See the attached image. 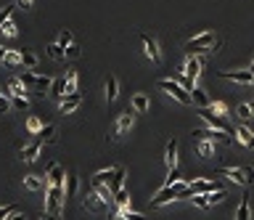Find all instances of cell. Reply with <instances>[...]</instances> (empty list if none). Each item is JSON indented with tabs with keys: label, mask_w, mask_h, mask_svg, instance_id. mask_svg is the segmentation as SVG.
I'll use <instances>...</instances> for the list:
<instances>
[{
	"label": "cell",
	"mask_w": 254,
	"mask_h": 220,
	"mask_svg": "<svg viewBox=\"0 0 254 220\" xmlns=\"http://www.w3.org/2000/svg\"><path fill=\"white\" fill-rule=\"evenodd\" d=\"M212 45H217L212 32H199L196 37H191L185 43V50H188V56H204V53H214Z\"/></svg>",
	"instance_id": "cell-1"
},
{
	"label": "cell",
	"mask_w": 254,
	"mask_h": 220,
	"mask_svg": "<svg viewBox=\"0 0 254 220\" xmlns=\"http://www.w3.org/2000/svg\"><path fill=\"white\" fill-rule=\"evenodd\" d=\"M156 88L164 90L167 96H172V98L178 101V103H183V106H191V103H193L191 101V93H188V90L180 85L178 80H159V82H156Z\"/></svg>",
	"instance_id": "cell-2"
},
{
	"label": "cell",
	"mask_w": 254,
	"mask_h": 220,
	"mask_svg": "<svg viewBox=\"0 0 254 220\" xmlns=\"http://www.w3.org/2000/svg\"><path fill=\"white\" fill-rule=\"evenodd\" d=\"M64 207H67V202H64V186H48L45 189V210H48V215H58Z\"/></svg>",
	"instance_id": "cell-3"
},
{
	"label": "cell",
	"mask_w": 254,
	"mask_h": 220,
	"mask_svg": "<svg viewBox=\"0 0 254 220\" xmlns=\"http://www.w3.org/2000/svg\"><path fill=\"white\" fill-rule=\"evenodd\" d=\"M19 80H22L24 88H29L32 93H43V90H48L53 85V80H50L48 74H35V72H22Z\"/></svg>",
	"instance_id": "cell-4"
},
{
	"label": "cell",
	"mask_w": 254,
	"mask_h": 220,
	"mask_svg": "<svg viewBox=\"0 0 254 220\" xmlns=\"http://www.w3.org/2000/svg\"><path fill=\"white\" fill-rule=\"evenodd\" d=\"M183 186H188L185 180H178L175 186H164V189H159V191H156V196L151 199V207H164L169 202H175V199H178V191L183 189Z\"/></svg>",
	"instance_id": "cell-5"
},
{
	"label": "cell",
	"mask_w": 254,
	"mask_h": 220,
	"mask_svg": "<svg viewBox=\"0 0 254 220\" xmlns=\"http://www.w3.org/2000/svg\"><path fill=\"white\" fill-rule=\"evenodd\" d=\"M199 117L204 120L207 125L212 127V130H223V133H228V135H236V130L228 125V120H225V117H217L212 109H199Z\"/></svg>",
	"instance_id": "cell-6"
},
{
	"label": "cell",
	"mask_w": 254,
	"mask_h": 220,
	"mask_svg": "<svg viewBox=\"0 0 254 220\" xmlns=\"http://www.w3.org/2000/svg\"><path fill=\"white\" fill-rule=\"evenodd\" d=\"M133 122H135V112H133V106L125 109V112L116 117V125H114V138H122L125 133H130V127H133Z\"/></svg>",
	"instance_id": "cell-7"
},
{
	"label": "cell",
	"mask_w": 254,
	"mask_h": 220,
	"mask_svg": "<svg viewBox=\"0 0 254 220\" xmlns=\"http://www.w3.org/2000/svg\"><path fill=\"white\" fill-rule=\"evenodd\" d=\"M220 175H225L228 180H233L236 186H252L249 183V178L244 175V167H220Z\"/></svg>",
	"instance_id": "cell-8"
},
{
	"label": "cell",
	"mask_w": 254,
	"mask_h": 220,
	"mask_svg": "<svg viewBox=\"0 0 254 220\" xmlns=\"http://www.w3.org/2000/svg\"><path fill=\"white\" fill-rule=\"evenodd\" d=\"M220 186L217 183H212L209 178H196L193 183H188V191H191V196L193 194H212V191H217Z\"/></svg>",
	"instance_id": "cell-9"
},
{
	"label": "cell",
	"mask_w": 254,
	"mask_h": 220,
	"mask_svg": "<svg viewBox=\"0 0 254 220\" xmlns=\"http://www.w3.org/2000/svg\"><path fill=\"white\" fill-rule=\"evenodd\" d=\"M140 43H143V53L148 56L154 64L156 61H162V53H159V45H156V40L151 35H140Z\"/></svg>",
	"instance_id": "cell-10"
},
{
	"label": "cell",
	"mask_w": 254,
	"mask_h": 220,
	"mask_svg": "<svg viewBox=\"0 0 254 220\" xmlns=\"http://www.w3.org/2000/svg\"><path fill=\"white\" fill-rule=\"evenodd\" d=\"M80 103H82V96H80V93L64 96V98H61V114H71V112H77V109H80Z\"/></svg>",
	"instance_id": "cell-11"
},
{
	"label": "cell",
	"mask_w": 254,
	"mask_h": 220,
	"mask_svg": "<svg viewBox=\"0 0 254 220\" xmlns=\"http://www.w3.org/2000/svg\"><path fill=\"white\" fill-rule=\"evenodd\" d=\"M85 210H90V212H103V207H106V202L98 196L95 191H90V194H85Z\"/></svg>",
	"instance_id": "cell-12"
},
{
	"label": "cell",
	"mask_w": 254,
	"mask_h": 220,
	"mask_svg": "<svg viewBox=\"0 0 254 220\" xmlns=\"http://www.w3.org/2000/svg\"><path fill=\"white\" fill-rule=\"evenodd\" d=\"M193 135H199V138H207V141H212V144H214V141L231 144V135L223 133V130H212V127H209V130H193Z\"/></svg>",
	"instance_id": "cell-13"
},
{
	"label": "cell",
	"mask_w": 254,
	"mask_h": 220,
	"mask_svg": "<svg viewBox=\"0 0 254 220\" xmlns=\"http://www.w3.org/2000/svg\"><path fill=\"white\" fill-rule=\"evenodd\" d=\"M164 162H167V167L169 170H175L178 167V141H167V148H164Z\"/></svg>",
	"instance_id": "cell-14"
},
{
	"label": "cell",
	"mask_w": 254,
	"mask_h": 220,
	"mask_svg": "<svg viewBox=\"0 0 254 220\" xmlns=\"http://www.w3.org/2000/svg\"><path fill=\"white\" fill-rule=\"evenodd\" d=\"M220 77L233 82H241V85H254V74L252 72H220Z\"/></svg>",
	"instance_id": "cell-15"
},
{
	"label": "cell",
	"mask_w": 254,
	"mask_h": 220,
	"mask_svg": "<svg viewBox=\"0 0 254 220\" xmlns=\"http://www.w3.org/2000/svg\"><path fill=\"white\" fill-rule=\"evenodd\" d=\"M191 101H193V106H199V109H209V103H212V98L207 96V90H201L199 85L191 90Z\"/></svg>",
	"instance_id": "cell-16"
},
{
	"label": "cell",
	"mask_w": 254,
	"mask_h": 220,
	"mask_svg": "<svg viewBox=\"0 0 254 220\" xmlns=\"http://www.w3.org/2000/svg\"><path fill=\"white\" fill-rule=\"evenodd\" d=\"M40 151H43V141H35V144H27L22 148V159L24 162H35L37 157H40Z\"/></svg>",
	"instance_id": "cell-17"
},
{
	"label": "cell",
	"mask_w": 254,
	"mask_h": 220,
	"mask_svg": "<svg viewBox=\"0 0 254 220\" xmlns=\"http://www.w3.org/2000/svg\"><path fill=\"white\" fill-rule=\"evenodd\" d=\"M236 141L241 146H246V148H254V133L249 130V127H236Z\"/></svg>",
	"instance_id": "cell-18"
},
{
	"label": "cell",
	"mask_w": 254,
	"mask_h": 220,
	"mask_svg": "<svg viewBox=\"0 0 254 220\" xmlns=\"http://www.w3.org/2000/svg\"><path fill=\"white\" fill-rule=\"evenodd\" d=\"M148 109H151V101H148V96H146V93H135V96H133V112L146 114Z\"/></svg>",
	"instance_id": "cell-19"
},
{
	"label": "cell",
	"mask_w": 254,
	"mask_h": 220,
	"mask_svg": "<svg viewBox=\"0 0 254 220\" xmlns=\"http://www.w3.org/2000/svg\"><path fill=\"white\" fill-rule=\"evenodd\" d=\"M119 189H125V167H114V178L109 183V191L116 194Z\"/></svg>",
	"instance_id": "cell-20"
},
{
	"label": "cell",
	"mask_w": 254,
	"mask_h": 220,
	"mask_svg": "<svg viewBox=\"0 0 254 220\" xmlns=\"http://www.w3.org/2000/svg\"><path fill=\"white\" fill-rule=\"evenodd\" d=\"M48 186H64V167L61 165H50V170H48Z\"/></svg>",
	"instance_id": "cell-21"
},
{
	"label": "cell",
	"mask_w": 254,
	"mask_h": 220,
	"mask_svg": "<svg viewBox=\"0 0 254 220\" xmlns=\"http://www.w3.org/2000/svg\"><path fill=\"white\" fill-rule=\"evenodd\" d=\"M112 178H114V167H109V170H98V172H95V175L93 178H90V183H93V186H109V183H112Z\"/></svg>",
	"instance_id": "cell-22"
},
{
	"label": "cell",
	"mask_w": 254,
	"mask_h": 220,
	"mask_svg": "<svg viewBox=\"0 0 254 220\" xmlns=\"http://www.w3.org/2000/svg\"><path fill=\"white\" fill-rule=\"evenodd\" d=\"M116 96H119V80H116L114 74H109V80H106V98H109V103L116 101Z\"/></svg>",
	"instance_id": "cell-23"
},
{
	"label": "cell",
	"mask_w": 254,
	"mask_h": 220,
	"mask_svg": "<svg viewBox=\"0 0 254 220\" xmlns=\"http://www.w3.org/2000/svg\"><path fill=\"white\" fill-rule=\"evenodd\" d=\"M236 220H252V207H249V196L241 199V204L236 207V215H233Z\"/></svg>",
	"instance_id": "cell-24"
},
{
	"label": "cell",
	"mask_w": 254,
	"mask_h": 220,
	"mask_svg": "<svg viewBox=\"0 0 254 220\" xmlns=\"http://www.w3.org/2000/svg\"><path fill=\"white\" fill-rule=\"evenodd\" d=\"M19 59H22V64H24L27 69H35L37 64H40V59H37V56L32 53V50H27V48H22V50H19Z\"/></svg>",
	"instance_id": "cell-25"
},
{
	"label": "cell",
	"mask_w": 254,
	"mask_h": 220,
	"mask_svg": "<svg viewBox=\"0 0 254 220\" xmlns=\"http://www.w3.org/2000/svg\"><path fill=\"white\" fill-rule=\"evenodd\" d=\"M24 189H29V191H40V189H48V180H40V175H27L24 178Z\"/></svg>",
	"instance_id": "cell-26"
},
{
	"label": "cell",
	"mask_w": 254,
	"mask_h": 220,
	"mask_svg": "<svg viewBox=\"0 0 254 220\" xmlns=\"http://www.w3.org/2000/svg\"><path fill=\"white\" fill-rule=\"evenodd\" d=\"M74 191H77V175H74V172H69V175H67V183H64V202L74 196Z\"/></svg>",
	"instance_id": "cell-27"
},
{
	"label": "cell",
	"mask_w": 254,
	"mask_h": 220,
	"mask_svg": "<svg viewBox=\"0 0 254 220\" xmlns=\"http://www.w3.org/2000/svg\"><path fill=\"white\" fill-rule=\"evenodd\" d=\"M64 80H67V90H64V96H71V93H77V72H74V69H67V74H64Z\"/></svg>",
	"instance_id": "cell-28"
},
{
	"label": "cell",
	"mask_w": 254,
	"mask_h": 220,
	"mask_svg": "<svg viewBox=\"0 0 254 220\" xmlns=\"http://www.w3.org/2000/svg\"><path fill=\"white\" fill-rule=\"evenodd\" d=\"M196 151L201 154L204 159H209L212 154H214V144L212 141H207V138H199V144H196Z\"/></svg>",
	"instance_id": "cell-29"
},
{
	"label": "cell",
	"mask_w": 254,
	"mask_h": 220,
	"mask_svg": "<svg viewBox=\"0 0 254 220\" xmlns=\"http://www.w3.org/2000/svg\"><path fill=\"white\" fill-rule=\"evenodd\" d=\"M114 202H116L119 210H130V191L127 189H119V191L114 194Z\"/></svg>",
	"instance_id": "cell-30"
},
{
	"label": "cell",
	"mask_w": 254,
	"mask_h": 220,
	"mask_svg": "<svg viewBox=\"0 0 254 220\" xmlns=\"http://www.w3.org/2000/svg\"><path fill=\"white\" fill-rule=\"evenodd\" d=\"M56 135V125H43L40 133H37V141H43V144H50Z\"/></svg>",
	"instance_id": "cell-31"
},
{
	"label": "cell",
	"mask_w": 254,
	"mask_h": 220,
	"mask_svg": "<svg viewBox=\"0 0 254 220\" xmlns=\"http://www.w3.org/2000/svg\"><path fill=\"white\" fill-rule=\"evenodd\" d=\"M27 88H24V82L22 80H11V85H8V96H22V98H27Z\"/></svg>",
	"instance_id": "cell-32"
},
{
	"label": "cell",
	"mask_w": 254,
	"mask_h": 220,
	"mask_svg": "<svg viewBox=\"0 0 254 220\" xmlns=\"http://www.w3.org/2000/svg\"><path fill=\"white\" fill-rule=\"evenodd\" d=\"M236 114H238V120H252L254 117V109H252V103H238V109H236Z\"/></svg>",
	"instance_id": "cell-33"
},
{
	"label": "cell",
	"mask_w": 254,
	"mask_h": 220,
	"mask_svg": "<svg viewBox=\"0 0 254 220\" xmlns=\"http://www.w3.org/2000/svg\"><path fill=\"white\" fill-rule=\"evenodd\" d=\"M64 90H67V80H53V85H50V93L56 96V98H64Z\"/></svg>",
	"instance_id": "cell-34"
},
{
	"label": "cell",
	"mask_w": 254,
	"mask_h": 220,
	"mask_svg": "<svg viewBox=\"0 0 254 220\" xmlns=\"http://www.w3.org/2000/svg\"><path fill=\"white\" fill-rule=\"evenodd\" d=\"M93 191L98 194V196H101V199H103V202H106V204H109V202H112V199H114V194L109 191V186H103V183H101V186H93Z\"/></svg>",
	"instance_id": "cell-35"
},
{
	"label": "cell",
	"mask_w": 254,
	"mask_h": 220,
	"mask_svg": "<svg viewBox=\"0 0 254 220\" xmlns=\"http://www.w3.org/2000/svg\"><path fill=\"white\" fill-rule=\"evenodd\" d=\"M48 56H50V59H56V61H61V59H64V48H61L58 43L48 45Z\"/></svg>",
	"instance_id": "cell-36"
},
{
	"label": "cell",
	"mask_w": 254,
	"mask_h": 220,
	"mask_svg": "<svg viewBox=\"0 0 254 220\" xmlns=\"http://www.w3.org/2000/svg\"><path fill=\"white\" fill-rule=\"evenodd\" d=\"M3 64H8V67H16V64H22V59H19V50H5Z\"/></svg>",
	"instance_id": "cell-37"
},
{
	"label": "cell",
	"mask_w": 254,
	"mask_h": 220,
	"mask_svg": "<svg viewBox=\"0 0 254 220\" xmlns=\"http://www.w3.org/2000/svg\"><path fill=\"white\" fill-rule=\"evenodd\" d=\"M0 29H3V35H5V37H16V35H19V27H16L14 22H11V19H8V22H5Z\"/></svg>",
	"instance_id": "cell-38"
},
{
	"label": "cell",
	"mask_w": 254,
	"mask_h": 220,
	"mask_svg": "<svg viewBox=\"0 0 254 220\" xmlns=\"http://www.w3.org/2000/svg\"><path fill=\"white\" fill-rule=\"evenodd\" d=\"M193 204L199 207V210H207L209 207V199H207V194H193V199H191Z\"/></svg>",
	"instance_id": "cell-39"
},
{
	"label": "cell",
	"mask_w": 254,
	"mask_h": 220,
	"mask_svg": "<svg viewBox=\"0 0 254 220\" xmlns=\"http://www.w3.org/2000/svg\"><path fill=\"white\" fill-rule=\"evenodd\" d=\"M207 199H209V207H212V204H220V202L225 199V191H223V189H217V191L207 194Z\"/></svg>",
	"instance_id": "cell-40"
},
{
	"label": "cell",
	"mask_w": 254,
	"mask_h": 220,
	"mask_svg": "<svg viewBox=\"0 0 254 220\" xmlns=\"http://www.w3.org/2000/svg\"><path fill=\"white\" fill-rule=\"evenodd\" d=\"M58 45H61L64 50L71 45V32H69V29H61V35H58Z\"/></svg>",
	"instance_id": "cell-41"
},
{
	"label": "cell",
	"mask_w": 254,
	"mask_h": 220,
	"mask_svg": "<svg viewBox=\"0 0 254 220\" xmlns=\"http://www.w3.org/2000/svg\"><path fill=\"white\" fill-rule=\"evenodd\" d=\"M40 127H43V122L37 120V117H29V120H27V130H29L32 135H37V133H40Z\"/></svg>",
	"instance_id": "cell-42"
},
{
	"label": "cell",
	"mask_w": 254,
	"mask_h": 220,
	"mask_svg": "<svg viewBox=\"0 0 254 220\" xmlns=\"http://www.w3.org/2000/svg\"><path fill=\"white\" fill-rule=\"evenodd\" d=\"M209 109H212L214 114H217V117H225V112H228V106H225L223 101H212V103H209Z\"/></svg>",
	"instance_id": "cell-43"
},
{
	"label": "cell",
	"mask_w": 254,
	"mask_h": 220,
	"mask_svg": "<svg viewBox=\"0 0 254 220\" xmlns=\"http://www.w3.org/2000/svg\"><path fill=\"white\" fill-rule=\"evenodd\" d=\"M11 109H27V98H22V96H11Z\"/></svg>",
	"instance_id": "cell-44"
},
{
	"label": "cell",
	"mask_w": 254,
	"mask_h": 220,
	"mask_svg": "<svg viewBox=\"0 0 254 220\" xmlns=\"http://www.w3.org/2000/svg\"><path fill=\"white\" fill-rule=\"evenodd\" d=\"M11 14H14V5H3V8H0V27L11 19Z\"/></svg>",
	"instance_id": "cell-45"
},
{
	"label": "cell",
	"mask_w": 254,
	"mask_h": 220,
	"mask_svg": "<svg viewBox=\"0 0 254 220\" xmlns=\"http://www.w3.org/2000/svg\"><path fill=\"white\" fill-rule=\"evenodd\" d=\"M178 180H183V178H180V167H175V170H169V175H167V183H164V186H175Z\"/></svg>",
	"instance_id": "cell-46"
},
{
	"label": "cell",
	"mask_w": 254,
	"mask_h": 220,
	"mask_svg": "<svg viewBox=\"0 0 254 220\" xmlns=\"http://www.w3.org/2000/svg\"><path fill=\"white\" fill-rule=\"evenodd\" d=\"M5 112H11V98L8 96H0V114H5Z\"/></svg>",
	"instance_id": "cell-47"
},
{
	"label": "cell",
	"mask_w": 254,
	"mask_h": 220,
	"mask_svg": "<svg viewBox=\"0 0 254 220\" xmlns=\"http://www.w3.org/2000/svg\"><path fill=\"white\" fill-rule=\"evenodd\" d=\"M80 53H82V50H80V48H77V45H74V43H71V45H69V48H67V50H64V56H69V59H77V56H80Z\"/></svg>",
	"instance_id": "cell-48"
},
{
	"label": "cell",
	"mask_w": 254,
	"mask_h": 220,
	"mask_svg": "<svg viewBox=\"0 0 254 220\" xmlns=\"http://www.w3.org/2000/svg\"><path fill=\"white\" fill-rule=\"evenodd\" d=\"M16 5H19V8H24V11H29L32 5H35V0H16Z\"/></svg>",
	"instance_id": "cell-49"
},
{
	"label": "cell",
	"mask_w": 254,
	"mask_h": 220,
	"mask_svg": "<svg viewBox=\"0 0 254 220\" xmlns=\"http://www.w3.org/2000/svg\"><path fill=\"white\" fill-rule=\"evenodd\" d=\"M11 212H16V207H0V220H5Z\"/></svg>",
	"instance_id": "cell-50"
},
{
	"label": "cell",
	"mask_w": 254,
	"mask_h": 220,
	"mask_svg": "<svg viewBox=\"0 0 254 220\" xmlns=\"http://www.w3.org/2000/svg\"><path fill=\"white\" fill-rule=\"evenodd\" d=\"M244 175L249 178V183H252V180H254V170H252V167H244Z\"/></svg>",
	"instance_id": "cell-51"
},
{
	"label": "cell",
	"mask_w": 254,
	"mask_h": 220,
	"mask_svg": "<svg viewBox=\"0 0 254 220\" xmlns=\"http://www.w3.org/2000/svg\"><path fill=\"white\" fill-rule=\"evenodd\" d=\"M5 220H24V215H19V212H11V215L5 218Z\"/></svg>",
	"instance_id": "cell-52"
},
{
	"label": "cell",
	"mask_w": 254,
	"mask_h": 220,
	"mask_svg": "<svg viewBox=\"0 0 254 220\" xmlns=\"http://www.w3.org/2000/svg\"><path fill=\"white\" fill-rule=\"evenodd\" d=\"M5 50H8V48H3V45H0V61L5 59Z\"/></svg>",
	"instance_id": "cell-53"
},
{
	"label": "cell",
	"mask_w": 254,
	"mask_h": 220,
	"mask_svg": "<svg viewBox=\"0 0 254 220\" xmlns=\"http://www.w3.org/2000/svg\"><path fill=\"white\" fill-rule=\"evenodd\" d=\"M43 220H58V215H45Z\"/></svg>",
	"instance_id": "cell-54"
},
{
	"label": "cell",
	"mask_w": 254,
	"mask_h": 220,
	"mask_svg": "<svg viewBox=\"0 0 254 220\" xmlns=\"http://www.w3.org/2000/svg\"><path fill=\"white\" fill-rule=\"evenodd\" d=\"M246 72H252V74H254V61H252V67H249V69H246Z\"/></svg>",
	"instance_id": "cell-55"
},
{
	"label": "cell",
	"mask_w": 254,
	"mask_h": 220,
	"mask_svg": "<svg viewBox=\"0 0 254 220\" xmlns=\"http://www.w3.org/2000/svg\"><path fill=\"white\" fill-rule=\"evenodd\" d=\"M252 109H254V101H252Z\"/></svg>",
	"instance_id": "cell-56"
}]
</instances>
